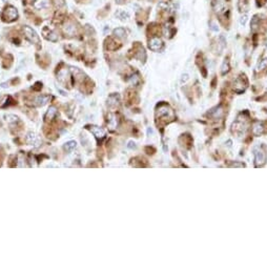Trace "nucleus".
<instances>
[{
    "mask_svg": "<svg viewBox=\"0 0 267 268\" xmlns=\"http://www.w3.org/2000/svg\"><path fill=\"white\" fill-rule=\"evenodd\" d=\"M23 32L25 34V37L31 41L32 43H35V44H39L40 42V39H39V36L37 35V33L34 31L33 28H30V26L25 25L23 26Z\"/></svg>",
    "mask_w": 267,
    "mask_h": 268,
    "instance_id": "obj_1",
    "label": "nucleus"
},
{
    "mask_svg": "<svg viewBox=\"0 0 267 268\" xmlns=\"http://www.w3.org/2000/svg\"><path fill=\"white\" fill-rule=\"evenodd\" d=\"M17 17H18V12H17V10H16L14 6L8 5V6L5 8L4 12H3V18H4V20L13 21V20H15V19H17Z\"/></svg>",
    "mask_w": 267,
    "mask_h": 268,
    "instance_id": "obj_2",
    "label": "nucleus"
},
{
    "mask_svg": "<svg viewBox=\"0 0 267 268\" xmlns=\"http://www.w3.org/2000/svg\"><path fill=\"white\" fill-rule=\"evenodd\" d=\"M26 143L28 144H30V145H34V146H39V144L41 143V141H40V138H39L38 136L36 135L35 133H28V136H26Z\"/></svg>",
    "mask_w": 267,
    "mask_h": 268,
    "instance_id": "obj_3",
    "label": "nucleus"
},
{
    "mask_svg": "<svg viewBox=\"0 0 267 268\" xmlns=\"http://www.w3.org/2000/svg\"><path fill=\"white\" fill-rule=\"evenodd\" d=\"M162 46H163L162 40L160 38H157V37L150 39V41H149V43H148V47L154 52L160 51V49H162Z\"/></svg>",
    "mask_w": 267,
    "mask_h": 268,
    "instance_id": "obj_4",
    "label": "nucleus"
},
{
    "mask_svg": "<svg viewBox=\"0 0 267 268\" xmlns=\"http://www.w3.org/2000/svg\"><path fill=\"white\" fill-rule=\"evenodd\" d=\"M90 130L92 132V134L95 136L98 140H102V139L105 137V132H104V129H102L101 127H98V126H90Z\"/></svg>",
    "mask_w": 267,
    "mask_h": 268,
    "instance_id": "obj_5",
    "label": "nucleus"
},
{
    "mask_svg": "<svg viewBox=\"0 0 267 268\" xmlns=\"http://www.w3.org/2000/svg\"><path fill=\"white\" fill-rule=\"evenodd\" d=\"M43 35L45 36L46 39H49V41H53V42H55V41L58 40V37H57L56 34L52 31V30H49V28H43Z\"/></svg>",
    "mask_w": 267,
    "mask_h": 268,
    "instance_id": "obj_6",
    "label": "nucleus"
},
{
    "mask_svg": "<svg viewBox=\"0 0 267 268\" xmlns=\"http://www.w3.org/2000/svg\"><path fill=\"white\" fill-rule=\"evenodd\" d=\"M34 6L38 10H43L47 8L49 6V0H35Z\"/></svg>",
    "mask_w": 267,
    "mask_h": 268,
    "instance_id": "obj_7",
    "label": "nucleus"
},
{
    "mask_svg": "<svg viewBox=\"0 0 267 268\" xmlns=\"http://www.w3.org/2000/svg\"><path fill=\"white\" fill-rule=\"evenodd\" d=\"M266 161V156L263 151H257L256 153V163H257V166H261L265 163Z\"/></svg>",
    "mask_w": 267,
    "mask_h": 268,
    "instance_id": "obj_8",
    "label": "nucleus"
},
{
    "mask_svg": "<svg viewBox=\"0 0 267 268\" xmlns=\"http://www.w3.org/2000/svg\"><path fill=\"white\" fill-rule=\"evenodd\" d=\"M63 31H64V33L67 34V35L73 36V35H75V33H76V28H75V25L73 23L69 22L67 24H65Z\"/></svg>",
    "mask_w": 267,
    "mask_h": 268,
    "instance_id": "obj_9",
    "label": "nucleus"
},
{
    "mask_svg": "<svg viewBox=\"0 0 267 268\" xmlns=\"http://www.w3.org/2000/svg\"><path fill=\"white\" fill-rule=\"evenodd\" d=\"M57 115V110H56V107H54V106H52V107H49V110H47V112H46V115H45V120L46 121H51V120H53L55 118V116Z\"/></svg>",
    "mask_w": 267,
    "mask_h": 268,
    "instance_id": "obj_10",
    "label": "nucleus"
},
{
    "mask_svg": "<svg viewBox=\"0 0 267 268\" xmlns=\"http://www.w3.org/2000/svg\"><path fill=\"white\" fill-rule=\"evenodd\" d=\"M213 8L217 13H221L224 11V3L220 0H215L213 2Z\"/></svg>",
    "mask_w": 267,
    "mask_h": 268,
    "instance_id": "obj_11",
    "label": "nucleus"
},
{
    "mask_svg": "<svg viewBox=\"0 0 267 268\" xmlns=\"http://www.w3.org/2000/svg\"><path fill=\"white\" fill-rule=\"evenodd\" d=\"M57 76H58V79H59L61 82H65L67 80V78H69V71H67L66 69H60V71H58Z\"/></svg>",
    "mask_w": 267,
    "mask_h": 268,
    "instance_id": "obj_12",
    "label": "nucleus"
},
{
    "mask_svg": "<svg viewBox=\"0 0 267 268\" xmlns=\"http://www.w3.org/2000/svg\"><path fill=\"white\" fill-rule=\"evenodd\" d=\"M49 96H39V97L36 99V102L38 105H41L42 106V105L46 104V103L49 102Z\"/></svg>",
    "mask_w": 267,
    "mask_h": 268,
    "instance_id": "obj_13",
    "label": "nucleus"
},
{
    "mask_svg": "<svg viewBox=\"0 0 267 268\" xmlns=\"http://www.w3.org/2000/svg\"><path fill=\"white\" fill-rule=\"evenodd\" d=\"M114 35H115L116 37H118V38H123V37H125L126 33H125V31H124V28H116V30H114Z\"/></svg>",
    "mask_w": 267,
    "mask_h": 268,
    "instance_id": "obj_14",
    "label": "nucleus"
},
{
    "mask_svg": "<svg viewBox=\"0 0 267 268\" xmlns=\"http://www.w3.org/2000/svg\"><path fill=\"white\" fill-rule=\"evenodd\" d=\"M118 103H119L118 96H111V97L108 98V105H109L111 107L118 105Z\"/></svg>",
    "mask_w": 267,
    "mask_h": 268,
    "instance_id": "obj_15",
    "label": "nucleus"
},
{
    "mask_svg": "<svg viewBox=\"0 0 267 268\" xmlns=\"http://www.w3.org/2000/svg\"><path fill=\"white\" fill-rule=\"evenodd\" d=\"M109 119H108V124H109V126H111L112 128H115L116 126H117V124H118V120H116L117 119V117H116L115 115H109Z\"/></svg>",
    "mask_w": 267,
    "mask_h": 268,
    "instance_id": "obj_16",
    "label": "nucleus"
},
{
    "mask_svg": "<svg viewBox=\"0 0 267 268\" xmlns=\"http://www.w3.org/2000/svg\"><path fill=\"white\" fill-rule=\"evenodd\" d=\"M76 144H77V143L75 142V141H69V142H67L66 144H65V149L69 151H73V149L76 147Z\"/></svg>",
    "mask_w": 267,
    "mask_h": 268,
    "instance_id": "obj_17",
    "label": "nucleus"
},
{
    "mask_svg": "<svg viewBox=\"0 0 267 268\" xmlns=\"http://www.w3.org/2000/svg\"><path fill=\"white\" fill-rule=\"evenodd\" d=\"M6 121H8V123L17 122V121H18V117L15 115H8L6 116Z\"/></svg>",
    "mask_w": 267,
    "mask_h": 268,
    "instance_id": "obj_18",
    "label": "nucleus"
},
{
    "mask_svg": "<svg viewBox=\"0 0 267 268\" xmlns=\"http://www.w3.org/2000/svg\"><path fill=\"white\" fill-rule=\"evenodd\" d=\"M254 134L256 135H260V134H262L263 133V127H262V125L260 124H257L256 125V127L254 128Z\"/></svg>",
    "mask_w": 267,
    "mask_h": 268,
    "instance_id": "obj_19",
    "label": "nucleus"
},
{
    "mask_svg": "<svg viewBox=\"0 0 267 268\" xmlns=\"http://www.w3.org/2000/svg\"><path fill=\"white\" fill-rule=\"evenodd\" d=\"M118 17L120 18L121 20H125V19H127L129 17V15L126 12H120V13H118Z\"/></svg>",
    "mask_w": 267,
    "mask_h": 268,
    "instance_id": "obj_20",
    "label": "nucleus"
},
{
    "mask_svg": "<svg viewBox=\"0 0 267 268\" xmlns=\"http://www.w3.org/2000/svg\"><path fill=\"white\" fill-rule=\"evenodd\" d=\"M247 20H248V16H247L246 14H245V15H243L241 18H240V24H241V25H243V26H244L245 24H246Z\"/></svg>",
    "mask_w": 267,
    "mask_h": 268,
    "instance_id": "obj_21",
    "label": "nucleus"
},
{
    "mask_svg": "<svg viewBox=\"0 0 267 268\" xmlns=\"http://www.w3.org/2000/svg\"><path fill=\"white\" fill-rule=\"evenodd\" d=\"M228 61L227 60H225L224 61V63H223V66H222V73L223 74H225L226 71H228Z\"/></svg>",
    "mask_w": 267,
    "mask_h": 268,
    "instance_id": "obj_22",
    "label": "nucleus"
},
{
    "mask_svg": "<svg viewBox=\"0 0 267 268\" xmlns=\"http://www.w3.org/2000/svg\"><path fill=\"white\" fill-rule=\"evenodd\" d=\"M139 77L137 76V75H135V76H131V83H134V84H136L137 82H139Z\"/></svg>",
    "mask_w": 267,
    "mask_h": 268,
    "instance_id": "obj_23",
    "label": "nucleus"
},
{
    "mask_svg": "<svg viewBox=\"0 0 267 268\" xmlns=\"http://www.w3.org/2000/svg\"><path fill=\"white\" fill-rule=\"evenodd\" d=\"M267 64V59H263L262 62H261V64H259V66H258V69H261L262 67H264L265 65Z\"/></svg>",
    "mask_w": 267,
    "mask_h": 268,
    "instance_id": "obj_24",
    "label": "nucleus"
},
{
    "mask_svg": "<svg viewBox=\"0 0 267 268\" xmlns=\"http://www.w3.org/2000/svg\"><path fill=\"white\" fill-rule=\"evenodd\" d=\"M210 25H211V26H210V28H211V30H213V32H218V31H219V28H218V25H217V24H216V23H215V22H211V24H210Z\"/></svg>",
    "mask_w": 267,
    "mask_h": 268,
    "instance_id": "obj_25",
    "label": "nucleus"
},
{
    "mask_svg": "<svg viewBox=\"0 0 267 268\" xmlns=\"http://www.w3.org/2000/svg\"><path fill=\"white\" fill-rule=\"evenodd\" d=\"M56 5L58 8H60L62 5H64V1L63 0H56Z\"/></svg>",
    "mask_w": 267,
    "mask_h": 268,
    "instance_id": "obj_26",
    "label": "nucleus"
},
{
    "mask_svg": "<svg viewBox=\"0 0 267 268\" xmlns=\"http://www.w3.org/2000/svg\"><path fill=\"white\" fill-rule=\"evenodd\" d=\"M182 77H183V78H182V82H185V81H186V80L188 79V75H187V74L183 75Z\"/></svg>",
    "mask_w": 267,
    "mask_h": 268,
    "instance_id": "obj_27",
    "label": "nucleus"
},
{
    "mask_svg": "<svg viewBox=\"0 0 267 268\" xmlns=\"http://www.w3.org/2000/svg\"><path fill=\"white\" fill-rule=\"evenodd\" d=\"M116 1H117L118 3H122V2L124 1V0H116Z\"/></svg>",
    "mask_w": 267,
    "mask_h": 268,
    "instance_id": "obj_28",
    "label": "nucleus"
},
{
    "mask_svg": "<svg viewBox=\"0 0 267 268\" xmlns=\"http://www.w3.org/2000/svg\"><path fill=\"white\" fill-rule=\"evenodd\" d=\"M2 1H5V0H2Z\"/></svg>",
    "mask_w": 267,
    "mask_h": 268,
    "instance_id": "obj_29",
    "label": "nucleus"
}]
</instances>
